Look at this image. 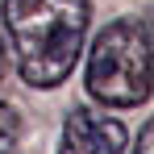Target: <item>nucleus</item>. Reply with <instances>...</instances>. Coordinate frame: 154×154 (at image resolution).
<instances>
[{
	"label": "nucleus",
	"mask_w": 154,
	"mask_h": 154,
	"mask_svg": "<svg viewBox=\"0 0 154 154\" xmlns=\"http://www.w3.org/2000/svg\"><path fill=\"white\" fill-rule=\"evenodd\" d=\"M8 50L17 58V71L29 88H58L71 75L92 4L88 0H4L0 4Z\"/></svg>",
	"instance_id": "obj_1"
},
{
	"label": "nucleus",
	"mask_w": 154,
	"mask_h": 154,
	"mask_svg": "<svg viewBox=\"0 0 154 154\" xmlns=\"http://www.w3.org/2000/svg\"><path fill=\"white\" fill-rule=\"evenodd\" d=\"M154 79V46L150 29L137 17H117L104 25L88 50V92L100 104L133 108L150 96Z\"/></svg>",
	"instance_id": "obj_2"
},
{
	"label": "nucleus",
	"mask_w": 154,
	"mask_h": 154,
	"mask_svg": "<svg viewBox=\"0 0 154 154\" xmlns=\"http://www.w3.org/2000/svg\"><path fill=\"white\" fill-rule=\"evenodd\" d=\"M125 142L129 133L117 117H100L92 108H71L67 125H63L58 154H121Z\"/></svg>",
	"instance_id": "obj_3"
},
{
	"label": "nucleus",
	"mask_w": 154,
	"mask_h": 154,
	"mask_svg": "<svg viewBox=\"0 0 154 154\" xmlns=\"http://www.w3.org/2000/svg\"><path fill=\"white\" fill-rule=\"evenodd\" d=\"M17 137H21V117L13 104H0V154L17 150Z\"/></svg>",
	"instance_id": "obj_4"
},
{
	"label": "nucleus",
	"mask_w": 154,
	"mask_h": 154,
	"mask_svg": "<svg viewBox=\"0 0 154 154\" xmlns=\"http://www.w3.org/2000/svg\"><path fill=\"white\" fill-rule=\"evenodd\" d=\"M133 154H154V117H150V125L137 133V146H133Z\"/></svg>",
	"instance_id": "obj_5"
},
{
	"label": "nucleus",
	"mask_w": 154,
	"mask_h": 154,
	"mask_svg": "<svg viewBox=\"0 0 154 154\" xmlns=\"http://www.w3.org/2000/svg\"><path fill=\"white\" fill-rule=\"evenodd\" d=\"M4 71H8V54H4V38H0V83H4Z\"/></svg>",
	"instance_id": "obj_6"
},
{
	"label": "nucleus",
	"mask_w": 154,
	"mask_h": 154,
	"mask_svg": "<svg viewBox=\"0 0 154 154\" xmlns=\"http://www.w3.org/2000/svg\"><path fill=\"white\" fill-rule=\"evenodd\" d=\"M150 33H154V17H150Z\"/></svg>",
	"instance_id": "obj_7"
}]
</instances>
